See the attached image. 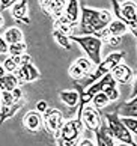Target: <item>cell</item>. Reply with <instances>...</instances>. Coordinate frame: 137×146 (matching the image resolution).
I'll use <instances>...</instances> for the list:
<instances>
[{
  "label": "cell",
  "instance_id": "6da1fadb",
  "mask_svg": "<svg viewBox=\"0 0 137 146\" xmlns=\"http://www.w3.org/2000/svg\"><path fill=\"white\" fill-rule=\"evenodd\" d=\"M80 9H81V18L77 36H90V35L94 36L102 29H106L113 21V15L107 9L89 8L83 3H80Z\"/></svg>",
  "mask_w": 137,
  "mask_h": 146
},
{
  "label": "cell",
  "instance_id": "7a4b0ae2",
  "mask_svg": "<svg viewBox=\"0 0 137 146\" xmlns=\"http://www.w3.org/2000/svg\"><path fill=\"white\" fill-rule=\"evenodd\" d=\"M112 6L114 9V17L120 20L128 27V30L137 38V2L127 0H112Z\"/></svg>",
  "mask_w": 137,
  "mask_h": 146
},
{
  "label": "cell",
  "instance_id": "3957f363",
  "mask_svg": "<svg viewBox=\"0 0 137 146\" xmlns=\"http://www.w3.org/2000/svg\"><path fill=\"white\" fill-rule=\"evenodd\" d=\"M106 123L108 129H110L112 136L114 137V140H118L119 143H125V145H131V146H137V143L134 142V136L131 134V131L122 123L120 116L118 113H106Z\"/></svg>",
  "mask_w": 137,
  "mask_h": 146
},
{
  "label": "cell",
  "instance_id": "277c9868",
  "mask_svg": "<svg viewBox=\"0 0 137 146\" xmlns=\"http://www.w3.org/2000/svg\"><path fill=\"white\" fill-rule=\"evenodd\" d=\"M71 41H74L75 44H78L83 51L87 54V59L98 66L102 59H101V53H102V41L98 39L96 36H71Z\"/></svg>",
  "mask_w": 137,
  "mask_h": 146
},
{
  "label": "cell",
  "instance_id": "5b68a950",
  "mask_svg": "<svg viewBox=\"0 0 137 146\" xmlns=\"http://www.w3.org/2000/svg\"><path fill=\"white\" fill-rule=\"evenodd\" d=\"M42 121H44V129L56 139L60 133V128L63 125V115L60 113L57 109L48 107L47 111L42 115Z\"/></svg>",
  "mask_w": 137,
  "mask_h": 146
},
{
  "label": "cell",
  "instance_id": "8992f818",
  "mask_svg": "<svg viewBox=\"0 0 137 146\" xmlns=\"http://www.w3.org/2000/svg\"><path fill=\"white\" fill-rule=\"evenodd\" d=\"M81 122H83L86 129H89L90 133H95L102 125V117L100 110H96L92 104H87L81 111Z\"/></svg>",
  "mask_w": 137,
  "mask_h": 146
},
{
  "label": "cell",
  "instance_id": "52a82bcc",
  "mask_svg": "<svg viewBox=\"0 0 137 146\" xmlns=\"http://www.w3.org/2000/svg\"><path fill=\"white\" fill-rule=\"evenodd\" d=\"M83 128H84V125H83V122H81L80 119H77V117L69 119V121L63 122V125H62V128H60V133H59L57 137L63 139V140H78Z\"/></svg>",
  "mask_w": 137,
  "mask_h": 146
},
{
  "label": "cell",
  "instance_id": "ba28073f",
  "mask_svg": "<svg viewBox=\"0 0 137 146\" xmlns=\"http://www.w3.org/2000/svg\"><path fill=\"white\" fill-rule=\"evenodd\" d=\"M67 0H41L39 6L48 17H51L54 21L65 15V8H67Z\"/></svg>",
  "mask_w": 137,
  "mask_h": 146
},
{
  "label": "cell",
  "instance_id": "9c48e42d",
  "mask_svg": "<svg viewBox=\"0 0 137 146\" xmlns=\"http://www.w3.org/2000/svg\"><path fill=\"white\" fill-rule=\"evenodd\" d=\"M14 75L18 78L20 84L32 83V82H36V80L41 78V74H39L38 68L35 66L33 63H27V65H24V66H20Z\"/></svg>",
  "mask_w": 137,
  "mask_h": 146
},
{
  "label": "cell",
  "instance_id": "30bf717a",
  "mask_svg": "<svg viewBox=\"0 0 137 146\" xmlns=\"http://www.w3.org/2000/svg\"><path fill=\"white\" fill-rule=\"evenodd\" d=\"M110 74H112L114 82L119 83V84H130L131 82H133V78H134V71L124 62L119 63Z\"/></svg>",
  "mask_w": 137,
  "mask_h": 146
},
{
  "label": "cell",
  "instance_id": "8fae6325",
  "mask_svg": "<svg viewBox=\"0 0 137 146\" xmlns=\"http://www.w3.org/2000/svg\"><path fill=\"white\" fill-rule=\"evenodd\" d=\"M23 125L29 133H38L41 129V127L44 125L42 121V115L38 113L36 110L26 113V116L23 117Z\"/></svg>",
  "mask_w": 137,
  "mask_h": 146
},
{
  "label": "cell",
  "instance_id": "7c38bea8",
  "mask_svg": "<svg viewBox=\"0 0 137 146\" xmlns=\"http://www.w3.org/2000/svg\"><path fill=\"white\" fill-rule=\"evenodd\" d=\"M27 3L26 0H17L15 5L11 9V15L15 21L18 23H23V24H30V18H29V14H27Z\"/></svg>",
  "mask_w": 137,
  "mask_h": 146
},
{
  "label": "cell",
  "instance_id": "4fadbf2b",
  "mask_svg": "<svg viewBox=\"0 0 137 146\" xmlns=\"http://www.w3.org/2000/svg\"><path fill=\"white\" fill-rule=\"evenodd\" d=\"M95 139H96V146H116V140L112 136L110 129H108L107 123L102 122V125L94 133Z\"/></svg>",
  "mask_w": 137,
  "mask_h": 146
},
{
  "label": "cell",
  "instance_id": "5bb4252c",
  "mask_svg": "<svg viewBox=\"0 0 137 146\" xmlns=\"http://www.w3.org/2000/svg\"><path fill=\"white\" fill-rule=\"evenodd\" d=\"M65 17L69 23L78 26V20L81 18V9H80V2L77 0H69L65 8Z\"/></svg>",
  "mask_w": 137,
  "mask_h": 146
},
{
  "label": "cell",
  "instance_id": "9a60e30c",
  "mask_svg": "<svg viewBox=\"0 0 137 146\" xmlns=\"http://www.w3.org/2000/svg\"><path fill=\"white\" fill-rule=\"evenodd\" d=\"M54 30H59V32H62L63 35H67V36H77V29H78V26H75L72 23H69V21L67 20V17H60L59 20L54 21Z\"/></svg>",
  "mask_w": 137,
  "mask_h": 146
},
{
  "label": "cell",
  "instance_id": "2e32d148",
  "mask_svg": "<svg viewBox=\"0 0 137 146\" xmlns=\"http://www.w3.org/2000/svg\"><path fill=\"white\" fill-rule=\"evenodd\" d=\"M3 39L6 41L8 45H14V44H18V42H23L24 41L23 30L20 27H8L3 33Z\"/></svg>",
  "mask_w": 137,
  "mask_h": 146
},
{
  "label": "cell",
  "instance_id": "e0dca14e",
  "mask_svg": "<svg viewBox=\"0 0 137 146\" xmlns=\"http://www.w3.org/2000/svg\"><path fill=\"white\" fill-rule=\"evenodd\" d=\"M24 107V101H20L17 104L11 106V107H6V106H2L0 107V125L5 123V121H8V119L14 117L17 113Z\"/></svg>",
  "mask_w": 137,
  "mask_h": 146
},
{
  "label": "cell",
  "instance_id": "ac0fdd59",
  "mask_svg": "<svg viewBox=\"0 0 137 146\" xmlns=\"http://www.w3.org/2000/svg\"><path fill=\"white\" fill-rule=\"evenodd\" d=\"M59 98L65 106L71 107V109L77 107L78 102H80V95H78L77 90H60L59 92Z\"/></svg>",
  "mask_w": 137,
  "mask_h": 146
},
{
  "label": "cell",
  "instance_id": "d6986e66",
  "mask_svg": "<svg viewBox=\"0 0 137 146\" xmlns=\"http://www.w3.org/2000/svg\"><path fill=\"white\" fill-rule=\"evenodd\" d=\"M18 86L21 84L14 74H6L3 78H0V92H12Z\"/></svg>",
  "mask_w": 137,
  "mask_h": 146
},
{
  "label": "cell",
  "instance_id": "ffe728a7",
  "mask_svg": "<svg viewBox=\"0 0 137 146\" xmlns=\"http://www.w3.org/2000/svg\"><path fill=\"white\" fill-rule=\"evenodd\" d=\"M107 32H108V35H110V38H113V36H124L128 32V27L120 20H113L112 23L107 26Z\"/></svg>",
  "mask_w": 137,
  "mask_h": 146
},
{
  "label": "cell",
  "instance_id": "44dd1931",
  "mask_svg": "<svg viewBox=\"0 0 137 146\" xmlns=\"http://www.w3.org/2000/svg\"><path fill=\"white\" fill-rule=\"evenodd\" d=\"M74 63L77 65V66L81 69V71H83V72L86 74V77H87L89 74L94 72V71H95V68H96L95 65L92 63V62H90L87 57H78V59H77V60H75Z\"/></svg>",
  "mask_w": 137,
  "mask_h": 146
},
{
  "label": "cell",
  "instance_id": "7402d4cb",
  "mask_svg": "<svg viewBox=\"0 0 137 146\" xmlns=\"http://www.w3.org/2000/svg\"><path fill=\"white\" fill-rule=\"evenodd\" d=\"M104 94L107 95V98L110 100V102L112 101H118L119 100V89H118V83L114 82V80H112L110 83H108L106 88H104Z\"/></svg>",
  "mask_w": 137,
  "mask_h": 146
},
{
  "label": "cell",
  "instance_id": "603a6c76",
  "mask_svg": "<svg viewBox=\"0 0 137 146\" xmlns=\"http://www.w3.org/2000/svg\"><path fill=\"white\" fill-rule=\"evenodd\" d=\"M108 102H110V100L107 98V95L104 94V92H100V94H96L94 98H92L90 104L94 106L96 110H101V109H104V107H107Z\"/></svg>",
  "mask_w": 137,
  "mask_h": 146
},
{
  "label": "cell",
  "instance_id": "cb8c5ba5",
  "mask_svg": "<svg viewBox=\"0 0 137 146\" xmlns=\"http://www.w3.org/2000/svg\"><path fill=\"white\" fill-rule=\"evenodd\" d=\"M53 38H54V41H56L62 48H65V50H71V39H69V36L63 35L62 32H59V30H53Z\"/></svg>",
  "mask_w": 137,
  "mask_h": 146
},
{
  "label": "cell",
  "instance_id": "d4e9b609",
  "mask_svg": "<svg viewBox=\"0 0 137 146\" xmlns=\"http://www.w3.org/2000/svg\"><path fill=\"white\" fill-rule=\"evenodd\" d=\"M27 50V44L23 41V42H18V44H14V45H9V54L11 56H21V54H24Z\"/></svg>",
  "mask_w": 137,
  "mask_h": 146
},
{
  "label": "cell",
  "instance_id": "484cf974",
  "mask_svg": "<svg viewBox=\"0 0 137 146\" xmlns=\"http://www.w3.org/2000/svg\"><path fill=\"white\" fill-rule=\"evenodd\" d=\"M120 121L131 131V134L137 137V117H120Z\"/></svg>",
  "mask_w": 137,
  "mask_h": 146
},
{
  "label": "cell",
  "instance_id": "4316f807",
  "mask_svg": "<svg viewBox=\"0 0 137 146\" xmlns=\"http://www.w3.org/2000/svg\"><path fill=\"white\" fill-rule=\"evenodd\" d=\"M2 65H3V68H5V71H6V74H15V72H17V69H18L17 63L14 62V59L11 57V56H8L6 59H5Z\"/></svg>",
  "mask_w": 137,
  "mask_h": 146
},
{
  "label": "cell",
  "instance_id": "83f0119b",
  "mask_svg": "<svg viewBox=\"0 0 137 146\" xmlns=\"http://www.w3.org/2000/svg\"><path fill=\"white\" fill-rule=\"evenodd\" d=\"M11 57H12V56H11ZM12 59H14V62L17 63L18 68L24 66V65H27V63H32V56L27 54V53H24V54H21V56H14Z\"/></svg>",
  "mask_w": 137,
  "mask_h": 146
},
{
  "label": "cell",
  "instance_id": "f1b7e54d",
  "mask_svg": "<svg viewBox=\"0 0 137 146\" xmlns=\"http://www.w3.org/2000/svg\"><path fill=\"white\" fill-rule=\"evenodd\" d=\"M14 104H17V101H15L12 92H2V106L11 107Z\"/></svg>",
  "mask_w": 137,
  "mask_h": 146
},
{
  "label": "cell",
  "instance_id": "f546056e",
  "mask_svg": "<svg viewBox=\"0 0 137 146\" xmlns=\"http://www.w3.org/2000/svg\"><path fill=\"white\" fill-rule=\"evenodd\" d=\"M57 146H78V140H63V139H60L57 137Z\"/></svg>",
  "mask_w": 137,
  "mask_h": 146
},
{
  "label": "cell",
  "instance_id": "4dcf8cb0",
  "mask_svg": "<svg viewBox=\"0 0 137 146\" xmlns=\"http://www.w3.org/2000/svg\"><path fill=\"white\" fill-rule=\"evenodd\" d=\"M12 95H14V98H15L17 102L24 101V92H23V89H21V86H18V88H15L12 90Z\"/></svg>",
  "mask_w": 137,
  "mask_h": 146
},
{
  "label": "cell",
  "instance_id": "1f68e13d",
  "mask_svg": "<svg viewBox=\"0 0 137 146\" xmlns=\"http://www.w3.org/2000/svg\"><path fill=\"white\" fill-rule=\"evenodd\" d=\"M47 109H48V104H47V101H44V100L38 101L36 106H35V110H36L38 113H41V115H44V113L47 111Z\"/></svg>",
  "mask_w": 137,
  "mask_h": 146
},
{
  "label": "cell",
  "instance_id": "d6a6232c",
  "mask_svg": "<svg viewBox=\"0 0 137 146\" xmlns=\"http://www.w3.org/2000/svg\"><path fill=\"white\" fill-rule=\"evenodd\" d=\"M17 0H0V11H6V9H12Z\"/></svg>",
  "mask_w": 137,
  "mask_h": 146
},
{
  "label": "cell",
  "instance_id": "836d02e7",
  "mask_svg": "<svg viewBox=\"0 0 137 146\" xmlns=\"http://www.w3.org/2000/svg\"><path fill=\"white\" fill-rule=\"evenodd\" d=\"M8 51H9V45L3 39V36H0V54H6Z\"/></svg>",
  "mask_w": 137,
  "mask_h": 146
},
{
  "label": "cell",
  "instance_id": "e575fe53",
  "mask_svg": "<svg viewBox=\"0 0 137 146\" xmlns=\"http://www.w3.org/2000/svg\"><path fill=\"white\" fill-rule=\"evenodd\" d=\"M120 42H122V36H113V38H110V39L107 41V44L110 47H118Z\"/></svg>",
  "mask_w": 137,
  "mask_h": 146
},
{
  "label": "cell",
  "instance_id": "d590c367",
  "mask_svg": "<svg viewBox=\"0 0 137 146\" xmlns=\"http://www.w3.org/2000/svg\"><path fill=\"white\" fill-rule=\"evenodd\" d=\"M137 96V75H136V80H134V83H133V92H131V96H130V100H133Z\"/></svg>",
  "mask_w": 137,
  "mask_h": 146
},
{
  "label": "cell",
  "instance_id": "8d00e7d4",
  "mask_svg": "<svg viewBox=\"0 0 137 146\" xmlns=\"http://www.w3.org/2000/svg\"><path fill=\"white\" fill-rule=\"evenodd\" d=\"M78 146H95V145L92 143V140H90V139H83V140H80Z\"/></svg>",
  "mask_w": 137,
  "mask_h": 146
},
{
  "label": "cell",
  "instance_id": "74e56055",
  "mask_svg": "<svg viewBox=\"0 0 137 146\" xmlns=\"http://www.w3.org/2000/svg\"><path fill=\"white\" fill-rule=\"evenodd\" d=\"M3 21H5V20H3V17H2V15H0V27H2V26H3Z\"/></svg>",
  "mask_w": 137,
  "mask_h": 146
},
{
  "label": "cell",
  "instance_id": "f35d334b",
  "mask_svg": "<svg viewBox=\"0 0 137 146\" xmlns=\"http://www.w3.org/2000/svg\"><path fill=\"white\" fill-rule=\"evenodd\" d=\"M116 146H131V145H125V143H118Z\"/></svg>",
  "mask_w": 137,
  "mask_h": 146
},
{
  "label": "cell",
  "instance_id": "ab89813d",
  "mask_svg": "<svg viewBox=\"0 0 137 146\" xmlns=\"http://www.w3.org/2000/svg\"><path fill=\"white\" fill-rule=\"evenodd\" d=\"M0 107H2V92H0Z\"/></svg>",
  "mask_w": 137,
  "mask_h": 146
},
{
  "label": "cell",
  "instance_id": "60d3db41",
  "mask_svg": "<svg viewBox=\"0 0 137 146\" xmlns=\"http://www.w3.org/2000/svg\"><path fill=\"white\" fill-rule=\"evenodd\" d=\"M130 101H133V102H137V96H136V98H133V100H130Z\"/></svg>",
  "mask_w": 137,
  "mask_h": 146
}]
</instances>
